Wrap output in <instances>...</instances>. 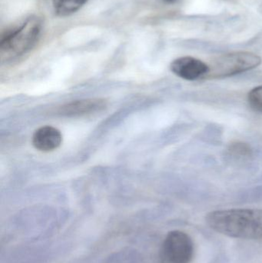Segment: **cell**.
Wrapping results in <instances>:
<instances>
[{"label": "cell", "instance_id": "cell-10", "mask_svg": "<svg viewBox=\"0 0 262 263\" xmlns=\"http://www.w3.org/2000/svg\"><path fill=\"white\" fill-rule=\"evenodd\" d=\"M229 153L234 158L238 159L249 158L252 155V149L247 144L243 142H235L229 146Z\"/></svg>", "mask_w": 262, "mask_h": 263}, {"label": "cell", "instance_id": "cell-8", "mask_svg": "<svg viewBox=\"0 0 262 263\" xmlns=\"http://www.w3.org/2000/svg\"><path fill=\"white\" fill-rule=\"evenodd\" d=\"M89 0H52L55 13L58 16L66 17L78 12Z\"/></svg>", "mask_w": 262, "mask_h": 263}, {"label": "cell", "instance_id": "cell-2", "mask_svg": "<svg viewBox=\"0 0 262 263\" xmlns=\"http://www.w3.org/2000/svg\"><path fill=\"white\" fill-rule=\"evenodd\" d=\"M42 28L41 18L33 15L3 34L0 41L2 61L15 60L31 50L39 38Z\"/></svg>", "mask_w": 262, "mask_h": 263}, {"label": "cell", "instance_id": "cell-4", "mask_svg": "<svg viewBox=\"0 0 262 263\" xmlns=\"http://www.w3.org/2000/svg\"><path fill=\"white\" fill-rule=\"evenodd\" d=\"M193 255L194 243L192 238L179 230L168 233L159 253L162 263H189Z\"/></svg>", "mask_w": 262, "mask_h": 263}, {"label": "cell", "instance_id": "cell-1", "mask_svg": "<svg viewBox=\"0 0 262 263\" xmlns=\"http://www.w3.org/2000/svg\"><path fill=\"white\" fill-rule=\"evenodd\" d=\"M206 223L214 231L236 239L262 240L261 209H229L208 213Z\"/></svg>", "mask_w": 262, "mask_h": 263}, {"label": "cell", "instance_id": "cell-6", "mask_svg": "<svg viewBox=\"0 0 262 263\" xmlns=\"http://www.w3.org/2000/svg\"><path fill=\"white\" fill-rule=\"evenodd\" d=\"M62 142L63 135L61 132L50 126L39 128L32 136V145L42 152L53 151L60 146Z\"/></svg>", "mask_w": 262, "mask_h": 263}, {"label": "cell", "instance_id": "cell-9", "mask_svg": "<svg viewBox=\"0 0 262 263\" xmlns=\"http://www.w3.org/2000/svg\"><path fill=\"white\" fill-rule=\"evenodd\" d=\"M248 102L254 111L262 114V86H257L249 92Z\"/></svg>", "mask_w": 262, "mask_h": 263}, {"label": "cell", "instance_id": "cell-11", "mask_svg": "<svg viewBox=\"0 0 262 263\" xmlns=\"http://www.w3.org/2000/svg\"><path fill=\"white\" fill-rule=\"evenodd\" d=\"M166 4H175L178 0H163Z\"/></svg>", "mask_w": 262, "mask_h": 263}, {"label": "cell", "instance_id": "cell-7", "mask_svg": "<svg viewBox=\"0 0 262 263\" xmlns=\"http://www.w3.org/2000/svg\"><path fill=\"white\" fill-rule=\"evenodd\" d=\"M106 106L104 100H87L74 102L63 108L62 112L68 116L82 115L96 112Z\"/></svg>", "mask_w": 262, "mask_h": 263}, {"label": "cell", "instance_id": "cell-3", "mask_svg": "<svg viewBox=\"0 0 262 263\" xmlns=\"http://www.w3.org/2000/svg\"><path fill=\"white\" fill-rule=\"evenodd\" d=\"M261 63V57L252 52H235L225 54L212 60L209 65V73L205 79L234 77L255 69Z\"/></svg>", "mask_w": 262, "mask_h": 263}, {"label": "cell", "instance_id": "cell-5", "mask_svg": "<svg viewBox=\"0 0 262 263\" xmlns=\"http://www.w3.org/2000/svg\"><path fill=\"white\" fill-rule=\"evenodd\" d=\"M170 69L177 77L189 81L205 79L209 72L207 63L192 57L176 59L171 63Z\"/></svg>", "mask_w": 262, "mask_h": 263}]
</instances>
